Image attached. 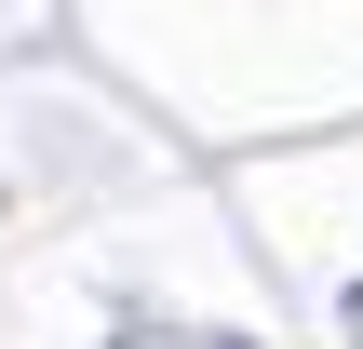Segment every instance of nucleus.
<instances>
[{"label":"nucleus","mask_w":363,"mask_h":349,"mask_svg":"<svg viewBox=\"0 0 363 349\" xmlns=\"http://www.w3.org/2000/svg\"><path fill=\"white\" fill-rule=\"evenodd\" d=\"M108 349H242V336H202V323H162V309H135Z\"/></svg>","instance_id":"f257e3e1"},{"label":"nucleus","mask_w":363,"mask_h":349,"mask_svg":"<svg viewBox=\"0 0 363 349\" xmlns=\"http://www.w3.org/2000/svg\"><path fill=\"white\" fill-rule=\"evenodd\" d=\"M350 349H363V296H350Z\"/></svg>","instance_id":"f03ea898"}]
</instances>
